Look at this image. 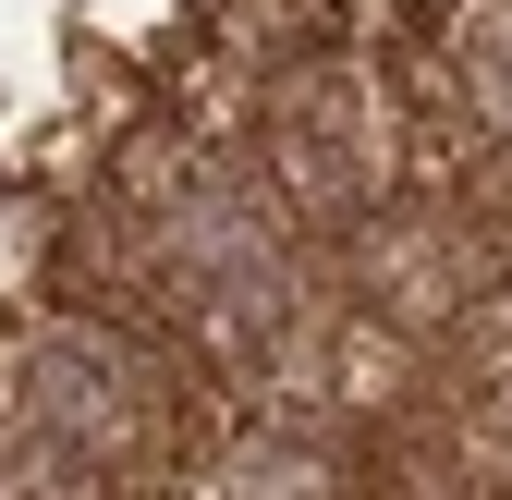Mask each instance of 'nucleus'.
<instances>
[{"instance_id": "nucleus-1", "label": "nucleus", "mask_w": 512, "mask_h": 500, "mask_svg": "<svg viewBox=\"0 0 512 500\" xmlns=\"http://www.w3.org/2000/svg\"><path fill=\"white\" fill-rule=\"evenodd\" d=\"M25 403H37V427H61L74 452L110 464V452H135L159 427V366L122 330H49L37 366H25Z\"/></svg>"}, {"instance_id": "nucleus-2", "label": "nucleus", "mask_w": 512, "mask_h": 500, "mask_svg": "<svg viewBox=\"0 0 512 500\" xmlns=\"http://www.w3.org/2000/svg\"><path fill=\"white\" fill-rule=\"evenodd\" d=\"M476 86H488V110H500V122H512V25H500V37H488V49H476Z\"/></svg>"}]
</instances>
